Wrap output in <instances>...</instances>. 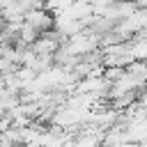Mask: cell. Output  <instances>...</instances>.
Wrapping results in <instances>:
<instances>
[{
	"instance_id": "1",
	"label": "cell",
	"mask_w": 147,
	"mask_h": 147,
	"mask_svg": "<svg viewBox=\"0 0 147 147\" xmlns=\"http://www.w3.org/2000/svg\"><path fill=\"white\" fill-rule=\"evenodd\" d=\"M23 21L30 23V25H34L39 32H46V30H53V25H55V14L48 11V9L41 5V7H32V9H28L25 16H23Z\"/></svg>"
},
{
	"instance_id": "2",
	"label": "cell",
	"mask_w": 147,
	"mask_h": 147,
	"mask_svg": "<svg viewBox=\"0 0 147 147\" xmlns=\"http://www.w3.org/2000/svg\"><path fill=\"white\" fill-rule=\"evenodd\" d=\"M140 101H142V106H147V94H142V96H140Z\"/></svg>"
}]
</instances>
